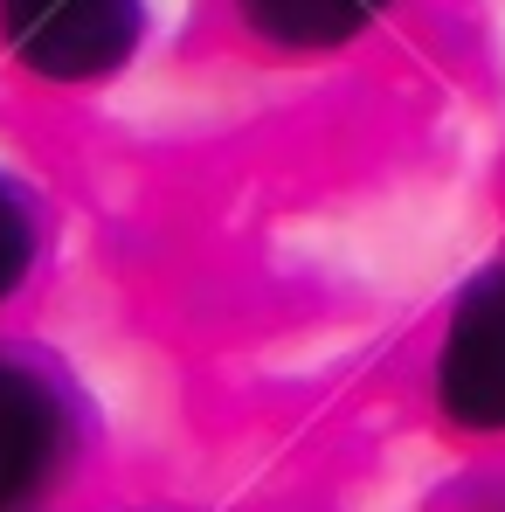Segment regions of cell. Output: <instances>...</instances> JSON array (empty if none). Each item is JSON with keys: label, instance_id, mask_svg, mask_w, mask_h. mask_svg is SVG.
<instances>
[{"label": "cell", "instance_id": "1", "mask_svg": "<svg viewBox=\"0 0 505 512\" xmlns=\"http://www.w3.org/2000/svg\"><path fill=\"white\" fill-rule=\"evenodd\" d=\"M146 7L139 0H0V35L21 56V70L49 84L111 77L139 49Z\"/></svg>", "mask_w": 505, "mask_h": 512}, {"label": "cell", "instance_id": "3", "mask_svg": "<svg viewBox=\"0 0 505 512\" xmlns=\"http://www.w3.org/2000/svg\"><path fill=\"white\" fill-rule=\"evenodd\" d=\"M70 457V402L49 367L0 346V512L35 499Z\"/></svg>", "mask_w": 505, "mask_h": 512}, {"label": "cell", "instance_id": "2", "mask_svg": "<svg viewBox=\"0 0 505 512\" xmlns=\"http://www.w3.org/2000/svg\"><path fill=\"white\" fill-rule=\"evenodd\" d=\"M436 395H443L450 423L505 429V263L457 298L443 360H436Z\"/></svg>", "mask_w": 505, "mask_h": 512}, {"label": "cell", "instance_id": "4", "mask_svg": "<svg viewBox=\"0 0 505 512\" xmlns=\"http://www.w3.org/2000/svg\"><path fill=\"white\" fill-rule=\"evenodd\" d=\"M388 0H236V14L250 21V35L277 49H333L346 35H360Z\"/></svg>", "mask_w": 505, "mask_h": 512}, {"label": "cell", "instance_id": "5", "mask_svg": "<svg viewBox=\"0 0 505 512\" xmlns=\"http://www.w3.org/2000/svg\"><path fill=\"white\" fill-rule=\"evenodd\" d=\"M35 243H42V222H35V201H28V187H14L7 173H0V298L28 277V263H35Z\"/></svg>", "mask_w": 505, "mask_h": 512}]
</instances>
